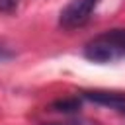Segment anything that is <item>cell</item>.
Masks as SVG:
<instances>
[{"label": "cell", "instance_id": "6da1fadb", "mask_svg": "<svg viewBox=\"0 0 125 125\" xmlns=\"http://www.w3.org/2000/svg\"><path fill=\"white\" fill-rule=\"evenodd\" d=\"M84 57L98 64H107L125 59V27L107 29L90 39L84 47Z\"/></svg>", "mask_w": 125, "mask_h": 125}, {"label": "cell", "instance_id": "7a4b0ae2", "mask_svg": "<svg viewBox=\"0 0 125 125\" xmlns=\"http://www.w3.org/2000/svg\"><path fill=\"white\" fill-rule=\"evenodd\" d=\"M98 2L100 0H70L64 6V10L61 12V16H59L61 27H64V29L82 27L90 20V16H92L94 8L98 6Z\"/></svg>", "mask_w": 125, "mask_h": 125}, {"label": "cell", "instance_id": "3957f363", "mask_svg": "<svg viewBox=\"0 0 125 125\" xmlns=\"http://www.w3.org/2000/svg\"><path fill=\"white\" fill-rule=\"evenodd\" d=\"M86 100L94 102V104H100V105H105V107H111L115 111H121L125 113V94L123 92H107V90H86L82 92Z\"/></svg>", "mask_w": 125, "mask_h": 125}, {"label": "cell", "instance_id": "277c9868", "mask_svg": "<svg viewBox=\"0 0 125 125\" xmlns=\"http://www.w3.org/2000/svg\"><path fill=\"white\" fill-rule=\"evenodd\" d=\"M55 111H62V113H74L80 109V100L78 98H64V100H57L51 105Z\"/></svg>", "mask_w": 125, "mask_h": 125}, {"label": "cell", "instance_id": "5b68a950", "mask_svg": "<svg viewBox=\"0 0 125 125\" xmlns=\"http://www.w3.org/2000/svg\"><path fill=\"white\" fill-rule=\"evenodd\" d=\"M18 4H20V0H0V12L2 14H12V12H16Z\"/></svg>", "mask_w": 125, "mask_h": 125}, {"label": "cell", "instance_id": "8992f818", "mask_svg": "<svg viewBox=\"0 0 125 125\" xmlns=\"http://www.w3.org/2000/svg\"><path fill=\"white\" fill-rule=\"evenodd\" d=\"M43 125H98V123L88 121V119H78V121H68V123H43Z\"/></svg>", "mask_w": 125, "mask_h": 125}, {"label": "cell", "instance_id": "52a82bcc", "mask_svg": "<svg viewBox=\"0 0 125 125\" xmlns=\"http://www.w3.org/2000/svg\"><path fill=\"white\" fill-rule=\"evenodd\" d=\"M12 57H14V53H12L10 49L0 47V61H8V59H12Z\"/></svg>", "mask_w": 125, "mask_h": 125}]
</instances>
